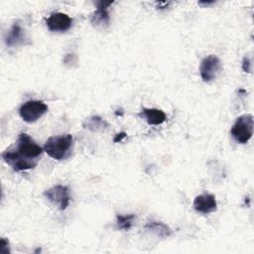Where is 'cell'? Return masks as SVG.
<instances>
[{
	"label": "cell",
	"mask_w": 254,
	"mask_h": 254,
	"mask_svg": "<svg viewBox=\"0 0 254 254\" xmlns=\"http://www.w3.org/2000/svg\"><path fill=\"white\" fill-rule=\"evenodd\" d=\"M221 69L220 60L215 55L205 57L199 64V73L204 82H210L219 73Z\"/></svg>",
	"instance_id": "8992f818"
},
{
	"label": "cell",
	"mask_w": 254,
	"mask_h": 254,
	"mask_svg": "<svg viewBox=\"0 0 254 254\" xmlns=\"http://www.w3.org/2000/svg\"><path fill=\"white\" fill-rule=\"evenodd\" d=\"M44 148L27 133H20L16 142L2 153V159L14 171L34 169L42 157Z\"/></svg>",
	"instance_id": "6da1fadb"
},
{
	"label": "cell",
	"mask_w": 254,
	"mask_h": 254,
	"mask_svg": "<svg viewBox=\"0 0 254 254\" xmlns=\"http://www.w3.org/2000/svg\"><path fill=\"white\" fill-rule=\"evenodd\" d=\"M193 208L202 214H208L215 211L217 208L215 196L211 193H202L195 196L193 200Z\"/></svg>",
	"instance_id": "9c48e42d"
},
{
	"label": "cell",
	"mask_w": 254,
	"mask_h": 254,
	"mask_svg": "<svg viewBox=\"0 0 254 254\" xmlns=\"http://www.w3.org/2000/svg\"><path fill=\"white\" fill-rule=\"evenodd\" d=\"M242 69L245 72H251V62H250L249 58H247V57H244V59H243Z\"/></svg>",
	"instance_id": "9a60e30c"
},
{
	"label": "cell",
	"mask_w": 254,
	"mask_h": 254,
	"mask_svg": "<svg viewBox=\"0 0 254 254\" xmlns=\"http://www.w3.org/2000/svg\"><path fill=\"white\" fill-rule=\"evenodd\" d=\"M73 137L71 134H64L50 137L45 145L44 151L53 159L62 161L67 159L72 152Z\"/></svg>",
	"instance_id": "7a4b0ae2"
},
{
	"label": "cell",
	"mask_w": 254,
	"mask_h": 254,
	"mask_svg": "<svg viewBox=\"0 0 254 254\" xmlns=\"http://www.w3.org/2000/svg\"><path fill=\"white\" fill-rule=\"evenodd\" d=\"M171 4H172V2H159V3H157V7H158L159 9H166V8H168Z\"/></svg>",
	"instance_id": "e0dca14e"
},
{
	"label": "cell",
	"mask_w": 254,
	"mask_h": 254,
	"mask_svg": "<svg viewBox=\"0 0 254 254\" xmlns=\"http://www.w3.org/2000/svg\"><path fill=\"white\" fill-rule=\"evenodd\" d=\"M4 41L6 46L9 48H15L25 44V41H26L25 31L23 30L22 26L18 22L14 23L10 28V30L6 33Z\"/></svg>",
	"instance_id": "30bf717a"
},
{
	"label": "cell",
	"mask_w": 254,
	"mask_h": 254,
	"mask_svg": "<svg viewBox=\"0 0 254 254\" xmlns=\"http://www.w3.org/2000/svg\"><path fill=\"white\" fill-rule=\"evenodd\" d=\"M113 1H98L96 2V10L91 14L90 23L95 27H108L110 17L108 13V7Z\"/></svg>",
	"instance_id": "ba28073f"
},
{
	"label": "cell",
	"mask_w": 254,
	"mask_h": 254,
	"mask_svg": "<svg viewBox=\"0 0 254 254\" xmlns=\"http://www.w3.org/2000/svg\"><path fill=\"white\" fill-rule=\"evenodd\" d=\"M127 136V134L125 133V132H121V133H119V134H117L115 137H114V139H113V141L115 142V143H117V142H120L123 138H125Z\"/></svg>",
	"instance_id": "2e32d148"
},
{
	"label": "cell",
	"mask_w": 254,
	"mask_h": 254,
	"mask_svg": "<svg viewBox=\"0 0 254 254\" xmlns=\"http://www.w3.org/2000/svg\"><path fill=\"white\" fill-rule=\"evenodd\" d=\"M135 218H136V216L133 213L126 214V215H119L118 214L117 217H116L118 228H120L122 230H129L132 227Z\"/></svg>",
	"instance_id": "5bb4252c"
},
{
	"label": "cell",
	"mask_w": 254,
	"mask_h": 254,
	"mask_svg": "<svg viewBox=\"0 0 254 254\" xmlns=\"http://www.w3.org/2000/svg\"><path fill=\"white\" fill-rule=\"evenodd\" d=\"M82 126L85 129H88L90 131L95 132V131L104 130L108 126V124L100 116H91L83 122Z\"/></svg>",
	"instance_id": "4fadbf2b"
},
{
	"label": "cell",
	"mask_w": 254,
	"mask_h": 254,
	"mask_svg": "<svg viewBox=\"0 0 254 254\" xmlns=\"http://www.w3.org/2000/svg\"><path fill=\"white\" fill-rule=\"evenodd\" d=\"M48 109V105L41 100H28L20 106L19 114L25 122L33 123L40 119Z\"/></svg>",
	"instance_id": "277c9868"
},
{
	"label": "cell",
	"mask_w": 254,
	"mask_h": 254,
	"mask_svg": "<svg viewBox=\"0 0 254 254\" xmlns=\"http://www.w3.org/2000/svg\"><path fill=\"white\" fill-rule=\"evenodd\" d=\"M141 116L149 125H160L167 120L165 112L157 108H143Z\"/></svg>",
	"instance_id": "8fae6325"
},
{
	"label": "cell",
	"mask_w": 254,
	"mask_h": 254,
	"mask_svg": "<svg viewBox=\"0 0 254 254\" xmlns=\"http://www.w3.org/2000/svg\"><path fill=\"white\" fill-rule=\"evenodd\" d=\"M144 228L162 238L169 237L172 234L171 228L161 221H149L144 225Z\"/></svg>",
	"instance_id": "7c38bea8"
},
{
	"label": "cell",
	"mask_w": 254,
	"mask_h": 254,
	"mask_svg": "<svg viewBox=\"0 0 254 254\" xmlns=\"http://www.w3.org/2000/svg\"><path fill=\"white\" fill-rule=\"evenodd\" d=\"M45 197L61 210H64L70 201L69 189L63 185H57L44 192Z\"/></svg>",
	"instance_id": "5b68a950"
},
{
	"label": "cell",
	"mask_w": 254,
	"mask_h": 254,
	"mask_svg": "<svg viewBox=\"0 0 254 254\" xmlns=\"http://www.w3.org/2000/svg\"><path fill=\"white\" fill-rule=\"evenodd\" d=\"M253 126L254 119L252 114L239 116L230 130L232 138L239 144H246L253 135Z\"/></svg>",
	"instance_id": "3957f363"
},
{
	"label": "cell",
	"mask_w": 254,
	"mask_h": 254,
	"mask_svg": "<svg viewBox=\"0 0 254 254\" xmlns=\"http://www.w3.org/2000/svg\"><path fill=\"white\" fill-rule=\"evenodd\" d=\"M46 24L51 32L64 33L70 29L72 25V19L65 13L56 12L49 16Z\"/></svg>",
	"instance_id": "52a82bcc"
}]
</instances>
